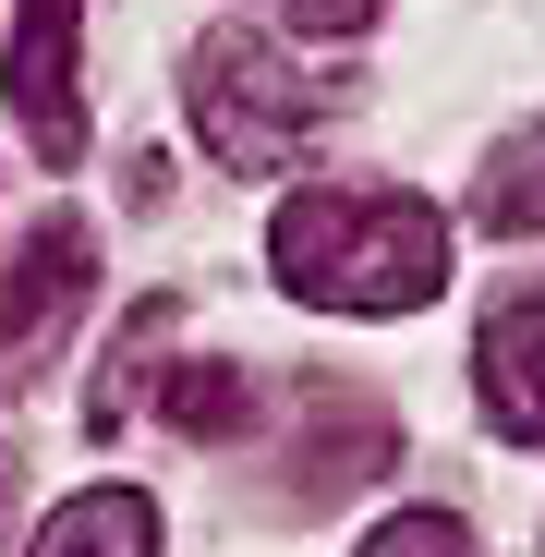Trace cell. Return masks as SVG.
Here are the masks:
<instances>
[{
    "instance_id": "cell-1",
    "label": "cell",
    "mask_w": 545,
    "mask_h": 557,
    "mask_svg": "<svg viewBox=\"0 0 545 557\" xmlns=\"http://www.w3.org/2000/svg\"><path fill=\"white\" fill-rule=\"evenodd\" d=\"M448 219L400 182H304L267 219V278L315 315H412L448 292Z\"/></svg>"
},
{
    "instance_id": "cell-2",
    "label": "cell",
    "mask_w": 545,
    "mask_h": 557,
    "mask_svg": "<svg viewBox=\"0 0 545 557\" xmlns=\"http://www.w3.org/2000/svg\"><path fill=\"white\" fill-rule=\"evenodd\" d=\"M182 98H195V134L219 170H292L315 146V122L339 110V61H292L280 37H195V61H182Z\"/></svg>"
},
{
    "instance_id": "cell-3",
    "label": "cell",
    "mask_w": 545,
    "mask_h": 557,
    "mask_svg": "<svg viewBox=\"0 0 545 557\" xmlns=\"http://www.w3.org/2000/svg\"><path fill=\"white\" fill-rule=\"evenodd\" d=\"M13 122L49 170L85 158V0H25L13 25Z\"/></svg>"
},
{
    "instance_id": "cell-4",
    "label": "cell",
    "mask_w": 545,
    "mask_h": 557,
    "mask_svg": "<svg viewBox=\"0 0 545 557\" xmlns=\"http://www.w3.org/2000/svg\"><path fill=\"white\" fill-rule=\"evenodd\" d=\"M473 400L509 448H545V278L533 292H509L473 339Z\"/></svg>"
},
{
    "instance_id": "cell-5",
    "label": "cell",
    "mask_w": 545,
    "mask_h": 557,
    "mask_svg": "<svg viewBox=\"0 0 545 557\" xmlns=\"http://www.w3.org/2000/svg\"><path fill=\"white\" fill-rule=\"evenodd\" d=\"M85 278H98V231H85L73 207L37 219L25 255H13V278H0V351H25L37 327H61V315L85 304Z\"/></svg>"
},
{
    "instance_id": "cell-6",
    "label": "cell",
    "mask_w": 545,
    "mask_h": 557,
    "mask_svg": "<svg viewBox=\"0 0 545 557\" xmlns=\"http://www.w3.org/2000/svg\"><path fill=\"white\" fill-rule=\"evenodd\" d=\"M37 557H158V509H146L134 485H85V497L49 509Z\"/></svg>"
},
{
    "instance_id": "cell-7",
    "label": "cell",
    "mask_w": 545,
    "mask_h": 557,
    "mask_svg": "<svg viewBox=\"0 0 545 557\" xmlns=\"http://www.w3.org/2000/svg\"><path fill=\"white\" fill-rule=\"evenodd\" d=\"M473 219H485V231H509V243H533V231H545V122H533V134H509V146L485 158Z\"/></svg>"
},
{
    "instance_id": "cell-8",
    "label": "cell",
    "mask_w": 545,
    "mask_h": 557,
    "mask_svg": "<svg viewBox=\"0 0 545 557\" xmlns=\"http://www.w3.org/2000/svg\"><path fill=\"white\" fill-rule=\"evenodd\" d=\"M351 557H473V521L461 509H400V521H376Z\"/></svg>"
},
{
    "instance_id": "cell-9",
    "label": "cell",
    "mask_w": 545,
    "mask_h": 557,
    "mask_svg": "<svg viewBox=\"0 0 545 557\" xmlns=\"http://www.w3.org/2000/svg\"><path fill=\"white\" fill-rule=\"evenodd\" d=\"M280 13H292L304 37H351V25H376V0H280Z\"/></svg>"
},
{
    "instance_id": "cell-10",
    "label": "cell",
    "mask_w": 545,
    "mask_h": 557,
    "mask_svg": "<svg viewBox=\"0 0 545 557\" xmlns=\"http://www.w3.org/2000/svg\"><path fill=\"white\" fill-rule=\"evenodd\" d=\"M13 497H25V460L0 448V533H13Z\"/></svg>"
}]
</instances>
